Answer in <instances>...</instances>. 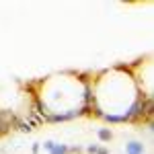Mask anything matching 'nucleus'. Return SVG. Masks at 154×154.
Listing matches in <instances>:
<instances>
[{"label": "nucleus", "mask_w": 154, "mask_h": 154, "mask_svg": "<svg viewBox=\"0 0 154 154\" xmlns=\"http://www.w3.org/2000/svg\"><path fill=\"white\" fill-rule=\"evenodd\" d=\"M97 138H99L101 142H109V140L113 138V131L109 130V128H99V130H97Z\"/></svg>", "instance_id": "nucleus-5"}, {"label": "nucleus", "mask_w": 154, "mask_h": 154, "mask_svg": "<svg viewBox=\"0 0 154 154\" xmlns=\"http://www.w3.org/2000/svg\"><path fill=\"white\" fill-rule=\"evenodd\" d=\"M125 154H146V144L142 140H130L125 144Z\"/></svg>", "instance_id": "nucleus-3"}, {"label": "nucleus", "mask_w": 154, "mask_h": 154, "mask_svg": "<svg viewBox=\"0 0 154 154\" xmlns=\"http://www.w3.org/2000/svg\"><path fill=\"white\" fill-rule=\"evenodd\" d=\"M80 152H82L80 146H70V154H80Z\"/></svg>", "instance_id": "nucleus-8"}, {"label": "nucleus", "mask_w": 154, "mask_h": 154, "mask_svg": "<svg viewBox=\"0 0 154 154\" xmlns=\"http://www.w3.org/2000/svg\"><path fill=\"white\" fill-rule=\"evenodd\" d=\"M91 111L107 123H142L152 119L154 101L140 95L131 68L117 66L93 78Z\"/></svg>", "instance_id": "nucleus-1"}, {"label": "nucleus", "mask_w": 154, "mask_h": 154, "mask_svg": "<svg viewBox=\"0 0 154 154\" xmlns=\"http://www.w3.org/2000/svg\"><path fill=\"white\" fill-rule=\"evenodd\" d=\"M97 150H99V144H88L86 146V152L88 154H97Z\"/></svg>", "instance_id": "nucleus-6"}, {"label": "nucleus", "mask_w": 154, "mask_h": 154, "mask_svg": "<svg viewBox=\"0 0 154 154\" xmlns=\"http://www.w3.org/2000/svg\"><path fill=\"white\" fill-rule=\"evenodd\" d=\"M19 131H25V134H29V131H33V123L29 121V119H17V125H14Z\"/></svg>", "instance_id": "nucleus-4"}, {"label": "nucleus", "mask_w": 154, "mask_h": 154, "mask_svg": "<svg viewBox=\"0 0 154 154\" xmlns=\"http://www.w3.org/2000/svg\"><path fill=\"white\" fill-rule=\"evenodd\" d=\"M39 150H41V144L33 142V146H31V154H39Z\"/></svg>", "instance_id": "nucleus-7"}, {"label": "nucleus", "mask_w": 154, "mask_h": 154, "mask_svg": "<svg viewBox=\"0 0 154 154\" xmlns=\"http://www.w3.org/2000/svg\"><path fill=\"white\" fill-rule=\"evenodd\" d=\"M43 150L48 154H70V146L68 144H58L54 140H48L43 142Z\"/></svg>", "instance_id": "nucleus-2"}]
</instances>
